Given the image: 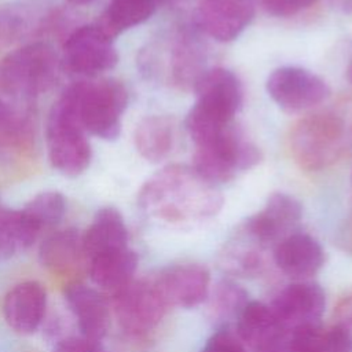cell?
<instances>
[{
    "label": "cell",
    "mask_w": 352,
    "mask_h": 352,
    "mask_svg": "<svg viewBox=\"0 0 352 352\" xmlns=\"http://www.w3.org/2000/svg\"><path fill=\"white\" fill-rule=\"evenodd\" d=\"M223 195L194 166L168 165L154 173L139 191L140 208L170 224L198 223L216 216Z\"/></svg>",
    "instance_id": "1"
},
{
    "label": "cell",
    "mask_w": 352,
    "mask_h": 352,
    "mask_svg": "<svg viewBox=\"0 0 352 352\" xmlns=\"http://www.w3.org/2000/svg\"><path fill=\"white\" fill-rule=\"evenodd\" d=\"M290 154L304 170L320 172L352 154V103H338L300 118L289 138Z\"/></svg>",
    "instance_id": "2"
},
{
    "label": "cell",
    "mask_w": 352,
    "mask_h": 352,
    "mask_svg": "<svg viewBox=\"0 0 352 352\" xmlns=\"http://www.w3.org/2000/svg\"><path fill=\"white\" fill-rule=\"evenodd\" d=\"M197 102L186 117V128L194 143L234 124L243 100V89L235 73L224 67L208 69L194 88Z\"/></svg>",
    "instance_id": "3"
},
{
    "label": "cell",
    "mask_w": 352,
    "mask_h": 352,
    "mask_svg": "<svg viewBox=\"0 0 352 352\" xmlns=\"http://www.w3.org/2000/svg\"><path fill=\"white\" fill-rule=\"evenodd\" d=\"M48 160L59 173L76 177L91 164V146L85 136L70 88L54 103L45 129Z\"/></svg>",
    "instance_id": "4"
},
{
    "label": "cell",
    "mask_w": 352,
    "mask_h": 352,
    "mask_svg": "<svg viewBox=\"0 0 352 352\" xmlns=\"http://www.w3.org/2000/svg\"><path fill=\"white\" fill-rule=\"evenodd\" d=\"M56 54L47 43L26 44L0 62V92L32 99L47 91L56 76Z\"/></svg>",
    "instance_id": "5"
},
{
    "label": "cell",
    "mask_w": 352,
    "mask_h": 352,
    "mask_svg": "<svg viewBox=\"0 0 352 352\" xmlns=\"http://www.w3.org/2000/svg\"><path fill=\"white\" fill-rule=\"evenodd\" d=\"M78 120L85 129L100 139H117L121 117L128 103L125 87L113 78L81 81L70 87Z\"/></svg>",
    "instance_id": "6"
},
{
    "label": "cell",
    "mask_w": 352,
    "mask_h": 352,
    "mask_svg": "<svg viewBox=\"0 0 352 352\" xmlns=\"http://www.w3.org/2000/svg\"><path fill=\"white\" fill-rule=\"evenodd\" d=\"M260 148L242 138L235 125L195 144L194 168L209 182L231 180L238 172L248 170L261 161Z\"/></svg>",
    "instance_id": "7"
},
{
    "label": "cell",
    "mask_w": 352,
    "mask_h": 352,
    "mask_svg": "<svg viewBox=\"0 0 352 352\" xmlns=\"http://www.w3.org/2000/svg\"><path fill=\"white\" fill-rule=\"evenodd\" d=\"M198 32L197 28L191 30L190 26H176L161 47V59L150 60L155 66L161 63L162 70L160 73L165 76L166 82L183 91H194L197 82L208 70L206 52Z\"/></svg>",
    "instance_id": "8"
},
{
    "label": "cell",
    "mask_w": 352,
    "mask_h": 352,
    "mask_svg": "<svg viewBox=\"0 0 352 352\" xmlns=\"http://www.w3.org/2000/svg\"><path fill=\"white\" fill-rule=\"evenodd\" d=\"M111 300L118 324L132 336H144L155 329L168 309L153 278L133 279Z\"/></svg>",
    "instance_id": "9"
},
{
    "label": "cell",
    "mask_w": 352,
    "mask_h": 352,
    "mask_svg": "<svg viewBox=\"0 0 352 352\" xmlns=\"http://www.w3.org/2000/svg\"><path fill=\"white\" fill-rule=\"evenodd\" d=\"M265 88L270 98L290 113L312 109L330 95V88L322 77L298 66L275 69L268 76Z\"/></svg>",
    "instance_id": "10"
},
{
    "label": "cell",
    "mask_w": 352,
    "mask_h": 352,
    "mask_svg": "<svg viewBox=\"0 0 352 352\" xmlns=\"http://www.w3.org/2000/svg\"><path fill=\"white\" fill-rule=\"evenodd\" d=\"M63 62L77 74L95 76L113 69L118 54L109 37L96 23L84 25L69 34L63 44Z\"/></svg>",
    "instance_id": "11"
},
{
    "label": "cell",
    "mask_w": 352,
    "mask_h": 352,
    "mask_svg": "<svg viewBox=\"0 0 352 352\" xmlns=\"http://www.w3.org/2000/svg\"><path fill=\"white\" fill-rule=\"evenodd\" d=\"M256 0H199L194 12L197 29L220 43L235 40L254 16Z\"/></svg>",
    "instance_id": "12"
},
{
    "label": "cell",
    "mask_w": 352,
    "mask_h": 352,
    "mask_svg": "<svg viewBox=\"0 0 352 352\" xmlns=\"http://www.w3.org/2000/svg\"><path fill=\"white\" fill-rule=\"evenodd\" d=\"M153 279L168 307L192 308L209 293L210 274L206 267L197 263L169 265Z\"/></svg>",
    "instance_id": "13"
},
{
    "label": "cell",
    "mask_w": 352,
    "mask_h": 352,
    "mask_svg": "<svg viewBox=\"0 0 352 352\" xmlns=\"http://www.w3.org/2000/svg\"><path fill=\"white\" fill-rule=\"evenodd\" d=\"M302 206L290 194L274 192L264 208L245 221V232L260 245L280 241L301 220Z\"/></svg>",
    "instance_id": "14"
},
{
    "label": "cell",
    "mask_w": 352,
    "mask_h": 352,
    "mask_svg": "<svg viewBox=\"0 0 352 352\" xmlns=\"http://www.w3.org/2000/svg\"><path fill=\"white\" fill-rule=\"evenodd\" d=\"M285 329L318 323L324 312L326 296L323 289L314 282H296L282 289L270 305Z\"/></svg>",
    "instance_id": "15"
},
{
    "label": "cell",
    "mask_w": 352,
    "mask_h": 352,
    "mask_svg": "<svg viewBox=\"0 0 352 352\" xmlns=\"http://www.w3.org/2000/svg\"><path fill=\"white\" fill-rule=\"evenodd\" d=\"M238 338L256 352H265L286 344L287 330L272 308L260 301H248L236 318Z\"/></svg>",
    "instance_id": "16"
},
{
    "label": "cell",
    "mask_w": 352,
    "mask_h": 352,
    "mask_svg": "<svg viewBox=\"0 0 352 352\" xmlns=\"http://www.w3.org/2000/svg\"><path fill=\"white\" fill-rule=\"evenodd\" d=\"M47 293L36 280H25L11 287L3 300V316L19 334L34 333L45 315Z\"/></svg>",
    "instance_id": "17"
},
{
    "label": "cell",
    "mask_w": 352,
    "mask_h": 352,
    "mask_svg": "<svg viewBox=\"0 0 352 352\" xmlns=\"http://www.w3.org/2000/svg\"><path fill=\"white\" fill-rule=\"evenodd\" d=\"M65 297L81 336L102 341L110 326V307L103 293L74 280L66 286Z\"/></svg>",
    "instance_id": "18"
},
{
    "label": "cell",
    "mask_w": 352,
    "mask_h": 352,
    "mask_svg": "<svg viewBox=\"0 0 352 352\" xmlns=\"http://www.w3.org/2000/svg\"><path fill=\"white\" fill-rule=\"evenodd\" d=\"M274 261L289 276L308 278L323 267L324 252L314 236L292 232L275 245Z\"/></svg>",
    "instance_id": "19"
},
{
    "label": "cell",
    "mask_w": 352,
    "mask_h": 352,
    "mask_svg": "<svg viewBox=\"0 0 352 352\" xmlns=\"http://www.w3.org/2000/svg\"><path fill=\"white\" fill-rule=\"evenodd\" d=\"M125 248H128V230L121 213L111 206L99 209L82 234L85 264L100 254Z\"/></svg>",
    "instance_id": "20"
},
{
    "label": "cell",
    "mask_w": 352,
    "mask_h": 352,
    "mask_svg": "<svg viewBox=\"0 0 352 352\" xmlns=\"http://www.w3.org/2000/svg\"><path fill=\"white\" fill-rule=\"evenodd\" d=\"M92 283L111 297L133 280L138 256L129 248L100 254L87 263Z\"/></svg>",
    "instance_id": "21"
},
{
    "label": "cell",
    "mask_w": 352,
    "mask_h": 352,
    "mask_svg": "<svg viewBox=\"0 0 352 352\" xmlns=\"http://www.w3.org/2000/svg\"><path fill=\"white\" fill-rule=\"evenodd\" d=\"M40 263L56 275H69L85 264L82 234L74 228L56 231L45 238L38 252Z\"/></svg>",
    "instance_id": "22"
},
{
    "label": "cell",
    "mask_w": 352,
    "mask_h": 352,
    "mask_svg": "<svg viewBox=\"0 0 352 352\" xmlns=\"http://www.w3.org/2000/svg\"><path fill=\"white\" fill-rule=\"evenodd\" d=\"M286 345L290 352H352V337L337 323L323 326L318 322L289 331Z\"/></svg>",
    "instance_id": "23"
},
{
    "label": "cell",
    "mask_w": 352,
    "mask_h": 352,
    "mask_svg": "<svg viewBox=\"0 0 352 352\" xmlns=\"http://www.w3.org/2000/svg\"><path fill=\"white\" fill-rule=\"evenodd\" d=\"M133 142L144 160L160 162L176 144V122L168 116H148L136 125Z\"/></svg>",
    "instance_id": "24"
},
{
    "label": "cell",
    "mask_w": 352,
    "mask_h": 352,
    "mask_svg": "<svg viewBox=\"0 0 352 352\" xmlns=\"http://www.w3.org/2000/svg\"><path fill=\"white\" fill-rule=\"evenodd\" d=\"M155 8L143 0H110L96 25L114 40L124 30L147 21Z\"/></svg>",
    "instance_id": "25"
},
{
    "label": "cell",
    "mask_w": 352,
    "mask_h": 352,
    "mask_svg": "<svg viewBox=\"0 0 352 352\" xmlns=\"http://www.w3.org/2000/svg\"><path fill=\"white\" fill-rule=\"evenodd\" d=\"M32 144L29 121L0 99V153L16 154Z\"/></svg>",
    "instance_id": "26"
},
{
    "label": "cell",
    "mask_w": 352,
    "mask_h": 352,
    "mask_svg": "<svg viewBox=\"0 0 352 352\" xmlns=\"http://www.w3.org/2000/svg\"><path fill=\"white\" fill-rule=\"evenodd\" d=\"M23 210L40 231H43L44 228L56 226L62 220L66 212V201L58 191H43L34 195Z\"/></svg>",
    "instance_id": "27"
},
{
    "label": "cell",
    "mask_w": 352,
    "mask_h": 352,
    "mask_svg": "<svg viewBox=\"0 0 352 352\" xmlns=\"http://www.w3.org/2000/svg\"><path fill=\"white\" fill-rule=\"evenodd\" d=\"M223 267L241 276L256 275L261 271L264 261L258 250L252 248H231L223 253Z\"/></svg>",
    "instance_id": "28"
},
{
    "label": "cell",
    "mask_w": 352,
    "mask_h": 352,
    "mask_svg": "<svg viewBox=\"0 0 352 352\" xmlns=\"http://www.w3.org/2000/svg\"><path fill=\"white\" fill-rule=\"evenodd\" d=\"M248 302L246 292L230 280H221L216 290L213 297V309L219 315H232L241 312V309Z\"/></svg>",
    "instance_id": "29"
},
{
    "label": "cell",
    "mask_w": 352,
    "mask_h": 352,
    "mask_svg": "<svg viewBox=\"0 0 352 352\" xmlns=\"http://www.w3.org/2000/svg\"><path fill=\"white\" fill-rule=\"evenodd\" d=\"M263 10L274 16L287 18L311 7L315 0H258Z\"/></svg>",
    "instance_id": "30"
},
{
    "label": "cell",
    "mask_w": 352,
    "mask_h": 352,
    "mask_svg": "<svg viewBox=\"0 0 352 352\" xmlns=\"http://www.w3.org/2000/svg\"><path fill=\"white\" fill-rule=\"evenodd\" d=\"M201 352H245L239 338L228 330L216 331L205 344Z\"/></svg>",
    "instance_id": "31"
},
{
    "label": "cell",
    "mask_w": 352,
    "mask_h": 352,
    "mask_svg": "<svg viewBox=\"0 0 352 352\" xmlns=\"http://www.w3.org/2000/svg\"><path fill=\"white\" fill-rule=\"evenodd\" d=\"M52 352H104L100 341L89 340L82 336L67 337L60 340L52 349Z\"/></svg>",
    "instance_id": "32"
},
{
    "label": "cell",
    "mask_w": 352,
    "mask_h": 352,
    "mask_svg": "<svg viewBox=\"0 0 352 352\" xmlns=\"http://www.w3.org/2000/svg\"><path fill=\"white\" fill-rule=\"evenodd\" d=\"M23 16L12 10H0V41H10L23 30Z\"/></svg>",
    "instance_id": "33"
},
{
    "label": "cell",
    "mask_w": 352,
    "mask_h": 352,
    "mask_svg": "<svg viewBox=\"0 0 352 352\" xmlns=\"http://www.w3.org/2000/svg\"><path fill=\"white\" fill-rule=\"evenodd\" d=\"M336 323L344 327L352 337V294L340 301L336 308Z\"/></svg>",
    "instance_id": "34"
},
{
    "label": "cell",
    "mask_w": 352,
    "mask_h": 352,
    "mask_svg": "<svg viewBox=\"0 0 352 352\" xmlns=\"http://www.w3.org/2000/svg\"><path fill=\"white\" fill-rule=\"evenodd\" d=\"M329 1L337 11L352 15V0H329Z\"/></svg>",
    "instance_id": "35"
},
{
    "label": "cell",
    "mask_w": 352,
    "mask_h": 352,
    "mask_svg": "<svg viewBox=\"0 0 352 352\" xmlns=\"http://www.w3.org/2000/svg\"><path fill=\"white\" fill-rule=\"evenodd\" d=\"M346 78L352 84V58H351V60H349V63L346 66Z\"/></svg>",
    "instance_id": "36"
},
{
    "label": "cell",
    "mask_w": 352,
    "mask_h": 352,
    "mask_svg": "<svg viewBox=\"0 0 352 352\" xmlns=\"http://www.w3.org/2000/svg\"><path fill=\"white\" fill-rule=\"evenodd\" d=\"M66 1L70 3V4H73V6H84V4L91 3L92 0H66Z\"/></svg>",
    "instance_id": "37"
},
{
    "label": "cell",
    "mask_w": 352,
    "mask_h": 352,
    "mask_svg": "<svg viewBox=\"0 0 352 352\" xmlns=\"http://www.w3.org/2000/svg\"><path fill=\"white\" fill-rule=\"evenodd\" d=\"M265 352H290V351L287 349V345L285 344V345H282V346H278V348H275V349H270V351H265Z\"/></svg>",
    "instance_id": "38"
},
{
    "label": "cell",
    "mask_w": 352,
    "mask_h": 352,
    "mask_svg": "<svg viewBox=\"0 0 352 352\" xmlns=\"http://www.w3.org/2000/svg\"><path fill=\"white\" fill-rule=\"evenodd\" d=\"M143 1H146V3H148V4H151V6H154V7H157L158 4H161V3L165 1V0H143Z\"/></svg>",
    "instance_id": "39"
},
{
    "label": "cell",
    "mask_w": 352,
    "mask_h": 352,
    "mask_svg": "<svg viewBox=\"0 0 352 352\" xmlns=\"http://www.w3.org/2000/svg\"><path fill=\"white\" fill-rule=\"evenodd\" d=\"M1 209H3V206H1V205H0V212H1Z\"/></svg>",
    "instance_id": "40"
},
{
    "label": "cell",
    "mask_w": 352,
    "mask_h": 352,
    "mask_svg": "<svg viewBox=\"0 0 352 352\" xmlns=\"http://www.w3.org/2000/svg\"><path fill=\"white\" fill-rule=\"evenodd\" d=\"M351 186H352V177H351Z\"/></svg>",
    "instance_id": "41"
}]
</instances>
